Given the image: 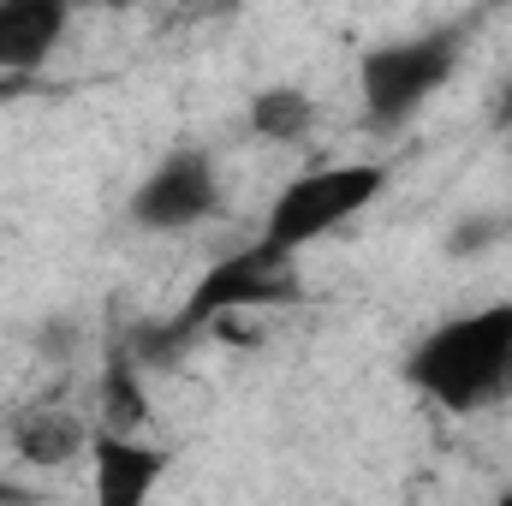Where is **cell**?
Returning <instances> with one entry per match:
<instances>
[{
  "label": "cell",
  "mask_w": 512,
  "mask_h": 506,
  "mask_svg": "<svg viewBox=\"0 0 512 506\" xmlns=\"http://www.w3.org/2000/svg\"><path fill=\"white\" fill-rule=\"evenodd\" d=\"M459 60H465V30L459 24L364 48L358 54V96H364L370 131H405L429 108V96L459 72Z\"/></svg>",
  "instance_id": "7a4b0ae2"
},
{
  "label": "cell",
  "mask_w": 512,
  "mask_h": 506,
  "mask_svg": "<svg viewBox=\"0 0 512 506\" xmlns=\"http://www.w3.org/2000/svg\"><path fill=\"white\" fill-rule=\"evenodd\" d=\"M382 191H387V161H334V167L298 173L274 197L256 245H268L274 256L298 262V251H310L316 239H328L334 227H346L352 215H364Z\"/></svg>",
  "instance_id": "3957f363"
},
{
  "label": "cell",
  "mask_w": 512,
  "mask_h": 506,
  "mask_svg": "<svg viewBox=\"0 0 512 506\" xmlns=\"http://www.w3.org/2000/svg\"><path fill=\"white\" fill-rule=\"evenodd\" d=\"M149 423V393H143V370L131 352H114L102 370V429L108 435H137Z\"/></svg>",
  "instance_id": "9c48e42d"
},
{
  "label": "cell",
  "mask_w": 512,
  "mask_h": 506,
  "mask_svg": "<svg viewBox=\"0 0 512 506\" xmlns=\"http://www.w3.org/2000/svg\"><path fill=\"white\" fill-rule=\"evenodd\" d=\"M0 506H24V489H12V483H0Z\"/></svg>",
  "instance_id": "8fae6325"
},
{
  "label": "cell",
  "mask_w": 512,
  "mask_h": 506,
  "mask_svg": "<svg viewBox=\"0 0 512 506\" xmlns=\"http://www.w3.org/2000/svg\"><path fill=\"white\" fill-rule=\"evenodd\" d=\"M405 381L429 405H441L453 417L507 405L512 399V298L465 310V316H447L441 328H429L405 352Z\"/></svg>",
  "instance_id": "6da1fadb"
},
{
  "label": "cell",
  "mask_w": 512,
  "mask_h": 506,
  "mask_svg": "<svg viewBox=\"0 0 512 506\" xmlns=\"http://www.w3.org/2000/svg\"><path fill=\"white\" fill-rule=\"evenodd\" d=\"M298 268L286 262V256H274L268 245H245V251L221 256L197 286H191V298H185V310L173 316L179 322V334L191 340L197 328H209V322H227V316H239V310H274V304H298Z\"/></svg>",
  "instance_id": "277c9868"
},
{
  "label": "cell",
  "mask_w": 512,
  "mask_h": 506,
  "mask_svg": "<svg viewBox=\"0 0 512 506\" xmlns=\"http://www.w3.org/2000/svg\"><path fill=\"white\" fill-rule=\"evenodd\" d=\"M18 96V78H0V102H12Z\"/></svg>",
  "instance_id": "7c38bea8"
},
{
  "label": "cell",
  "mask_w": 512,
  "mask_h": 506,
  "mask_svg": "<svg viewBox=\"0 0 512 506\" xmlns=\"http://www.w3.org/2000/svg\"><path fill=\"white\" fill-rule=\"evenodd\" d=\"M66 36L60 0H0V78H30L48 66V54Z\"/></svg>",
  "instance_id": "52a82bcc"
},
{
  "label": "cell",
  "mask_w": 512,
  "mask_h": 506,
  "mask_svg": "<svg viewBox=\"0 0 512 506\" xmlns=\"http://www.w3.org/2000/svg\"><path fill=\"white\" fill-rule=\"evenodd\" d=\"M96 447V429L72 405H30L12 417V453L36 471H60Z\"/></svg>",
  "instance_id": "ba28073f"
},
{
  "label": "cell",
  "mask_w": 512,
  "mask_h": 506,
  "mask_svg": "<svg viewBox=\"0 0 512 506\" xmlns=\"http://www.w3.org/2000/svg\"><path fill=\"white\" fill-rule=\"evenodd\" d=\"M167 447H149L143 435H108L96 429L90 447V495L96 506H149V495L167 477Z\"/></svg>",
  "instance_id": "8992f818"
},
{
  "label": "cell",
  "mask_w": 512,
  "mask_h": 506,
  "mask_svg": "<svg viewBox=\"0 0 512 506\" xmlns=\"http://www.w3.org/2000/svg\"><path fill=\"white\" fill-rule=\"evenodd\" d=\"M221 209V173L203 149H167L131 191V221L143 233H185Z\"/></svg>",
  "instance_id": "5b68a950"
},
{
  "label": "cell",
  "mask_w": 512,
  "mask_h": 506,
  "mask_svg": "<svg viewBox=\"0 0 512 506\" xmlns=\"http://www.w3.org/2000/svg\"><path fill=\"white\" fill-rule=\"evenodd\" d=\"M507 137H512V131H507Z\"/></svg>",
  "instance_id": "5bb4252c"
},
{
  "label": "cell",
  "mask_w": 512,
  "mask_h": 506,
  "mask_svg": "<svg viewBox=\"0 0 512 506\" xmlns=\"http://www.w3.org/2000/svg\"><path fill=\"white\" fill-rule=\"evenodd\" d=\"M251 131L256 137H268V143H298L304 131L316 126V102L304 96V90H292V84H268V90H256L251 96Z\"/></svg>",
  "instance_id": "30bf717a"
},
{
  "label": "cell",
  "mask_w": 512,
  "mask_h": 506,
  "mask_svg": "<svg viewBox=\"0 0 512 506\" xmlns=\"http://www.w3.org/2000/svg\"><path fill=\"white\" fill-rule=\"evenodd\" d=\"M495 506H512V489H507V495H501V501H495Z\"/></svg>",
  "instance_id": "4fadbf2b"
}]
</instances>
